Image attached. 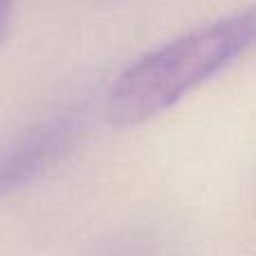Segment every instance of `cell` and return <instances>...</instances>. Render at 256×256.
I'll return each mask as SVG.
<instances>
[{
  "instance_id": "obj_1",
  "label": "cell",
  "mask_w": 256,
  "mask_h": 256,
  "mask_svg": "<svg viewBox=\"0 0 256 256\" xmlns=\"http://www.w3.org/2000/svg\"><path fill=\"white\" fill-rule=\"evenodd\" d=\"M256 48V2L146 52L117 76L106 102L115 126L162 115Z\"/></svg>"
},
{
  "instance_id": "obj_2",
  "label": "cell",
  "mask_w": 256,
  "mask_h": 256,
  "mask_svg": "<svg viewBox=\"0 0 256 256\" xmlns=\"http://www.w3.org/2000/svg\"><path fill=\"white\" fill-rule=\"evenodd\" d=\"M86 126V108L68 106L40 120L0 148V200L56 166Z\"/></svg>"
},
{
  "instance_id": "obj_3",
  "label": "cell",
  "mask_w": 256,
  "mask_h": 256,
  "mask_svg": "<svg viewBox=\"0 0 256 256\" xmlns=\"http://www.w3.org/2000/svg\"><path fill=\"white\" fill-rule=\"evenodd\" d=\"M94 256H162L158 243L146 234H124L106 243Z\"/></svg>"
},
{
  "instance_id": "obj_4",
  "label": "cell",
  "mask_w": 256,
  "mask_h": 256,
  "mask_svg": "<svg viewBox=\"0 0 256 256\" xmlns=\"http://www.w3.org/2000/svg\"><path fill=\"white\" fill-rule=\"evenodd\" d=\"M14 16V0H0V43L7 38Z\"/></svg>"
}]
</instances>
